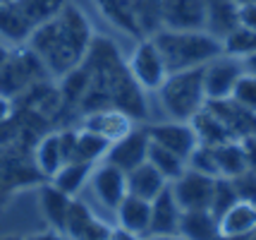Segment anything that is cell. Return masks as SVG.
Returning <instances> with one entry per match:
<instances>
[{"label":"cell","mask_w":256,"mask_h":240,"mask_svg":"<svg viewBox=\"0 0 256 240\" xmlns=\"http://www.w3.org/2000/svg\"><path fill=\"white\" fill-rule=\"evenodd\" d=\"M82 65L89 72V89L79 103V115L100 108H120L134 123L148 118L144 89L134 82L127 63L110 39L100 34L94 36Z\"/></svg>","instance_id":"cell-1"},{"label":"cell","mask_w":256,"mask_h":240,"mask_svg":"<svg viewBox=\"0 0 256 240\" xmlns=\"http://www.w3.org/2000/svg\"><path fill=\"white\" fill-rule=\"evenodd\" d=\"M94 36L96 32L89 17L77 5L67 3L56 20L34 29L26 46L38 56L50 77H62L82 65Z\"/></svg>","instance_id":"cell-2"},{"label":"cell","mask_w":256,"mask_h":240,"mask_svg":"<svg viewBox=\"0 0 256 240\" xmlns=\"http://www.w3.org/2000/svg\"><path fill=\"white\" fill-rule=\"evenodd\" d=\"M156 44L158 53L166 63L168 75L182 72L192 68H204L208 60L223 53L220 39L208 34L206 29L201 32H175V29H160L151 36Z\"/></svg>","instance_id":"cell-3"},{"label":"cell","mask_w":256,"mask_h":240,"mask_svg":"<svg viewBox=\"0 0 256 240\" xmlns=\"http://www.w3.org/2000/svg\"><path fill=\"white\" fill-rule=\"evenodd\" d=\"M158 101L170 120L190 123L206 106L204 94V68H192L182 72H170L158 87Z\"/></svg>","instance_id":"cell-4"},{"label":"cell","mask_w":256,"mask_h":240,"mask_svg":"<svg viewBox=\"0 0 256 240\" xmlns=\"http://www.w3.org/2000/svg\"><path fill=\"white\" fill-rule=\"evenodd\" d=\"M48 77L50 75L44 68V63L38 60V56L26 44H22L14 51H10L8 60L0 65V96L10 101L20 99L32 87H36L38 82H46Z\"/></svg>","instance_id":"cell-5"},{"label":"cell","mask_w":256,"mask_h":240,"mask_svg":"<svg viewBox=\"0 0 256 240\" xmlns=\"http://www.w3.org/2000/svg\"><path fill=\"white\" fill-rule=\"evenodd\" d=\"M0 183L10 187L12 192L36 183H46L34 163V151L26 144L17 139L0 144Z\"/></svg>","instance_id":"cell-6"},{"label":"cell","mask_w":256,"mask_h":240,"mask_svg":"<svg viewBox=\"0 0 256 240\" xmlns=\"http://www.w3.org/2000/svg\"><path fill=\"white\" fill-rule=\"evenodd\" d=\"M127 70L134 77V82L144 89V92H158V87L166 82L168 70L166 63L158 53L154 39H139L136 48L127 60Z\"/></svg>","instance_id":"cell-7"},{"label":"cell","mask_w":256,"mask_h":240,"mask_svg":"<svg viewBox=\"0 0 256 240\" xmlns=\"http://www.w3.org/2000/svg\"><path fill=\"white\" fill-rule=\"evenodd\" d=\"M244 65L240 58L225 56L220 53L218 58L208 60L204 65V94L206 101H218V99H230L237 80L242 77Z\"/></svg>","instance_id":"cell-8"},{"label":"cell","mask_w":256,"mask_h":240,"mask_svg":"<svg viewBox=\"0 0 256 240\" xmlns=\"http://www.w3.org/2000/svg\"><path fill=\"white\" fill-rule=\"evenodd\" d=\"M216 178L204 175L194 168H184V173L170 183V190L175 194L182 211L187 209H208L211 206V194Z\"/></svg>","instance_id":"cell-9"},{"label":"cell","mask_w":256,"mask_h":240,"mask_svg":"<svg viewBox=\"0 0 256 240\" xmlns=\"http://www.w3.org/2000/svg\"><path fill=\"white\" fill-rule=\"evenodd\" d=\"M148 137L154 144L163 149H170L172 154H178L182 161H190L194 149L199 147V139L192 123H182V120H168V123H156L148 125Z\"/></svg>","instance_id":"cell-10"},{"label":"cell","mask_w":256,"mask_h":240,"mask_svg":"<svg viewBox=\"0 0 256 240\" xmlns=\"http://www.w3.org/2000/svg\"><path fill=\"white\" fill-rule=\"evenodd\" d=\"M148 144H151L148 130L134 125L124 137H120L118 142L110 144L108 154H106V163H112V166H118L120 171L130 173L132 168L142 166L146 161V156H148Z\"/></svg>","instance_id":"cell-11"},{"label":"cell","mask_w":256,"mask_h":240,"mask_svg":"<svg viewBox=\"0 0 256 240\" xmlns=\"http://www.w3.org/2000/svg\"><path fill=\"white\" fill-rule=\"evenodd\" d=\"M91 190L98 197V202L106 209L115 211L118 204L127 197V173L120 171L118 166L112 163H100V166H94V173L89 178Z\"/></svg>","instance_id":"cell-12"},{"label":"cell","mask_w":256,"mask_h":240,"mask_svg":"<svg viewBox=\"0 0 256 240\" xmlns=\"http://www.w3.org/2000/svg\"><path fill=\"white\" fill-rule=\"evenodd\" d=\"M163 29H206V0H163Z\"/></svg>","instance_id":"cell-13"},{"label":"cell","mask_w":256,"mask_h":240,"mask_svg":"<svg viewBox=\"0 0 256 240\" xmlns=\"http://www.w3.org/2000/svg\"><path fill=\"white\" fill-rule=\"evenodd\" d=\"M206 108L211 111L230 132L232 139H244L256 135V113L246 111L240 103H234L232 99H218V101H206Z\"/></svg>","instance_id":"cell-14"},{"label":"cell","mask_w":256,"mask_h":240,"mask_svg":"<svg viewBox=\"0 0 256 240\" xmlns=\"http://www.w3.org/2000/svg\"><path fill=\"white\" fill-rule=\"evenodd\" d=\"M132 127L134 120L120 108H100V111H91V113L82 115V130L96 132V135L108 139L110 144L124 137Z\"/></svg>","instance_id":"cell-15"},{"label":"cell","mask_w":256,"mask_h":240,"mask_svg":"<svg viewBox=\"0 0 256 240\" xmlns=\"http://www.w3.org/2000/svg\"><path fill=\"white\" fill-rule=\"evenodd\" d=\"M180 209L175 194L170 190V183L163 192L151 199V223H148V233L146 235H170V233H178V223H180Z\"/></svg>","instance_id":"cell-16"},{"label":"cell","mask_w":256,"mask_h":240,"mask_svg":"<svg viewBox=\"0 0 256 240\" xmlns=\"http://www.w3.org/2000/svg\"><path fill=\"white\" fill-rule=\"evenodd\" d=\"M115 214H118V228L134 233L139 238H146L148 223H151V202L148 199L127 194L122 202L118 204Z\"/></svg>","instance_id":"cell-17"},{"label":"cell","mask_w":256,"mask_h":240,"mask_svg":"<svg viewBox=\"0 0 256 240\" xmlns=\"http://www.w3.org/2000/svg\"><path fill=\"white\" fill-rule=\"evenodd\" d=\"M178 233L187 240H216L220 235V226L211 209H187L180 214Z\"/></svg>","instance_id":"cell-18"},{"label":"cell","mask_w":256,"mask_h":240,"mask_svg":"<svg viewBox=\"0 0 256 240\" xmlns=\"http://www.w3.org/2000/svg\"><path fill=\"white\" fill-rule=\"evenodd\" d=\"M240 3L237 0H206V32L216 39H225L240 27Z\"/></svg>","instance_id":"cell-19"},{"label":"cell","mask_w":256,"mask_h":240,"mask_svg":"<svg viewBox=\"0 0 256 240\" xmlns=\"http://www.w3.org/2000/svg\"><path fill=\"white\" fill-rule=\"evenodd\" d=\"M166 187H168V180L148 161H144L142 166H136V168H132L127 173V194H134V197H142V199L151 202Z\"/></svg>","instance_id":"cell-20"},{"label":"cell","mask_w":256,"mask_h":240,"mask_svg":"<svg viewBox=\"0 0 256 240\" xmlns=\"http://www.w3.org/2000/svg\"><path fill=\"white\" fill-rule=\"evenodd\" d=\"M218 226H220V235H228V238H242L246 233H252L256 228V204L244 199L234 202L218 218Z\"/></svg>","instance_id":"cell-21"},{"label":"cell","mask_w":256,"mask_h":240,"mask_svg":"<svg viewBox=\"0 0 256 240\" xmlns=\"http://www.w3.org/2000/svg\"><path fill=\"white\" fill-rule=\"evenodd\" d=\"M32 151H34V163H36L38 173L44 175V180H50V178L62 168V163H65L62 151H60V139H58L56 130L41 135L38 142L34 144Z\"/></svg>","instance_id":"cell-22"},{"label":"cell","mask_w":256,"mask_h":240,"mask_svg":"<svg viewBox=\"0 0 256 240\" xmlns=\"http://www.w3.org/2000/svg\"><path fill=\"white\" fill-rule=\"evenodd\" d=\"M38 197H41V211H44L48 226L56 230H62L65 233V218H67V209H70V202L74 197L65 194L62 190H58L50 180L41 183V190H38Z\"/></svg>","instance_id":"cell-23"},{"label":"cell","mask_w":256,"mask_h":240,"mask_svg":"<svg viewBox=\"0 0 256 240\" xmlns=\"http://www.w3.org/2000/svg\"><path fill=\"white\" fill-rule=\"evenodd\" d=\"M34 32V24L22 15V10L17 8V3H5L0 5V36L8 39L12 44L22 46L29 41V36Z\"/></svg>","instance_id":"cell-24"},{"label":"cell","mask_w":256,"mask_h":240,"mask_svg":"<svg viewBox=\"0 0 256 240\" xmlns=\"http://www.w3.org/2000/svg\"><path fill=\"white\" fill-rule=\"evenodd\" d=\"M94 166L96 163H89V161H67L62 163V168L50 178V183L56 185L58 190H62L70 197H77L82 192V187L89 183L91 173H94Z\"/></svg>","instance_id":"cell-25"},{"label":"cell","mask_w":256,"mask_h":240,"mask_svg":"<svg viewBox=\"0 0 256 240\" xmlns=\"http://www.w3.org/2000/svg\"><path fill=\"white\" fill-rule=\"evenodd\" d=\"M98 12L108 20V22L120 29L122 34L134 36L136 41L142 39L139 36V29H136V22H134V10H132V0H94Z\"/></svg>","instance_id":"cell-26"},{"label":"cell","mask_w":256,"mask_h":240,"mask_svg":"<svg viewBox=\"0 0 256 240\" xmlns=\"http://www.w3.org/2000/svg\"><path fill=\"white\" fill-rule=\"evenodd\" d=\"M190 123H192V127H194V132H196L199 147H218V144H225V142L232 139L230 132H228V127H225L206 106L192 118Z\"/></svg>","instance_id":"cell-27"},{"label":"cell","mask_w":256,"mask_h":240,"mask_svg":"<svg viewBox=\"0 0 256 240\" xmlns=\"http://www.w3.org/2000/svg\"><path fill=\"white\" fill-rule=\"evenodd\" d=\"M211 149L216 166H218V178H234V175H240V173H244L249 168L244 159V149L237 139H230V142Z\"/></svg>","instance_id":"cell-28"},{"label":"cell","mask_w":256,"mask_h":240,"mask_svg":"<svg viewBox=\"0 0 256 240\" xmlns=\"http://www.w3.org/2000/svg\"><path fill=\"white\" fill-rule=\"evenodd\" d=\"M132 10L142 39H151L163 29V0H132Z\"/></svg>","instance_id":"cell-29"},{"label":"cell","mask_w":256,"mask_h":240,"mask_svg":"<svg viewBox=\"0 0 256 240\" xmlns=\"http://www.w3.org/2000/svg\"><path fill=\"white\" fill-rule=\"evenodd\" d=\"M14 3L22 10L24 17L34 24V29L50 22V20H56L60 10L67 5V0H14Z\"/></svg>","instance_id":"cell-30"},{"label":"cell","mask_w":256,"mask_h":240,"mask_svg":"<svg viewBox=\"0 0 256 240\" xmlns=\"http://www.w3.org/2000/svg\"><path fill=\"white\" fill-rule=\"evenodd\" d=\"M146 161H148L154 168L160 171V175L166 178L168 183H172L175 178H180V175L184 173V168H187V161H182L178 154H172L170 149L158 147L154 142L148 144V156H146Z\"/></svg>","instance_id":"cell-31"},{"label":"cell","mask_w":256,"mask_h":240,"mask_svg":"<svg viewBox=\"0 0 256 240\" xmlns=\"http://www.w3.org/2000/svg\"><path fill=\"white\" fill-rule=\"evenodd\" d=\"M110 149V142L106 137H100L96 132H89V130H82L79 127L77 135V151H74V159L77 161H89V163H98L100 159H106ZM72 159V161H74Z\"/></svg>","instance_id":"cell-32"},{"label":"cell","mask_w":256,"mask_h":240,"mask_svg":"<svg viewBox=\"0 0 256 240\" xmlns=\"http://www.w3.org/2000/svg\"><path fill=\"white\" fill-rule=\"evenodd\" d=\"M220 44H223L225 56H232V58L244 60L246 56L256 53V32L244 29V27H237V29H232L225 39H220Z\"/></svg>","instance_id":"cell-33"},{"label":"cell","mask_w":256,"mask_h":240,"mask_svg":"<svg viewBox=\"0 0 256 240\" xmlns=\"http://www.w3.org/2000/svg\"><path fill=\"white\" fill-rule=\"evenodd\" d=\"M240 202V194L234 190V185L230 178H216V185H213V194H211V214L216 218H220L234 204Z\"/></svg>","instance_id":"cell-34"},{"label":"cell","mask_w":256,"mask_h":240,"mask_svg":"<svg viewBox=\"0 0 256 240\" xmlns=\"http://www.w3.org/2000/svg\"><path fill=\"white\" fill-rule=\"evenodd\" d=\"M94 218H96V216L91 214V209L84 204V202L72 199V202H70V209H67V218H65V233L72 240L79 238V235L86 230V226H89Z\"/></svg>","instance_id":"cell-35"},{"label":"cell","mask_w":256,"mask_h":240,"mask_svg":"<svg viewBox=\"0 0 256 240\" xmlns=\"http://www.w3.org/2000/svg\"><path fill=\"white\" fill-rule=\"evenodd\" d=\"M230 99H232L234 103H240L242 108L256 113V75L242 72V77L237 80L232 94H230Z\"/></svg>","instance_id":"cell-36"},{"label":"cell","mask_w":256,"mask_h":240,"mask_svg":"<svg viewBox=\"0 0 256 240\" xmlns=\"http://www.w3.org/2000/svg\"><path fill=\"white\" fill-rule=\"evenodd\" d=\"M187 168H194V171L204 173V175H211V178H218V166H216V159H213V149L211 147H196L194 154L187 161Z\"/></svg>","instance_id":"cell-37"},{"label":"cell","mask_w":256,"mask_h":240,"mask_svg":"<svg viewBox=\"0 0 256 240\" xmlns=\"http://www.w3.org/2000/svg\"><path fill=\"white\" fill-rule=\"evenodd\" d=\"M234 185V190L240 194V199H244V202H254L256 204V171L252 168H246L244 173H240V175H234L230 178Z\"/></svg>","instance_id":"cell-38"},{"label":"cell","mask_w":256,"mask_h":240,"mask_svg":"<svg viewBox=\"0 0 256 240\" xmlns=\"http://www.w3.org/2000/svg\"><path fill=\"white\" fill-rule=\"evenodd\" d=\"M112 238V228L108 226V223H103V221H98V218H94L89 226H86V230L79 235V238L74 240H110Z\"/></svg>","instance_id":"cell-39"},{"label":"cell","mask_w":256,"mask_h":240,"mask_svg":"<svg viewBox=\"0 0 256 240\" xmlns=\"http://www.w3.org/2000/svg\"><path fill=\"white\" fill-rule=\"evenodd\" d=\"M237 17H240V27L256 32V0L240 3V15H237Z\"/></svg>","instance_id":"cell-40"},{"label":"cell","mask_w":256,"mask_h":240,"mask_svg":"<svg viewBox=\"0 0 256 240\" xmlns=\"http://www.w3.org/2000/svg\"><path fill=\"white\" fill-rule=\"evenodd\" d=\"M24 240H65V235H62V230H44V233H34V235H29V238Z\"/></svg>","instance_id":"cell-41"},{"label":"cell","mask_w":256,"mask_h":240,"mask_svg":"<svg viewBox=\"0 0 256 240\" xmlns=\"http://www.w3.org/2000/svg\"><path fill=\"white\" fill-rule=\"evenodd\" d=\"M10 118H12V101L5 99V96H0V123H5Z\"/></svg>","instance_id":"cell-42"},{"label":"cell","mask_w":256,"mask_h":240,"mask_svg":"<svg viewBox=\"0 0 256 240\" xmlns=\"http://www.w3.org/2000/svg\"><path fill=\"white\" fill-rule=\"evenodd\" d=\"M110 240H144V238H139V235H134V233H127V230H122V228H115Z\"/></svg>","instance_id":"cell-43"},{"label":"cell","mask_w":256,"mask_h":240,"mask_svg":"<svg viewBox=\"0 0 256 240\" xmlns=\"http://www.w3.org/2000/svg\"><path fill=\"white\" fill-rule=\"evenodd\" d=\"M242 65H244V72H252V75H256V53L246 56L244 60H242Z\"/></svg>","instance_id":"cell-44"},{"label":"cell","mask_w":256,"mask_h":240,"mask_svg":"<svg viewBox=\"0 0 256 240\" xmlns=\"http://www.w3.org/2000/svg\"><path fill=\"white\" fill-rule=\"evenodd\" d=\"M10 197H12V190L0 183V209H5V204L10 202Z\"/></svg>","instance_id":"cell-45"},{"label":"cell","mask_w":256,"mask_h":240,"mask_svg":"<svg viewBox=\"0 0 256 240\" xmlns=\"http://www.w3.org/2000/svg\"><path fill=\"white\" fill-rule=\"evenodd\" d=\"M144 240H187V238H182L180 233H170V235H146Z\"/></svg>","instance_id":"cell-46"},{"label":"cell","mask_w":256,"mask_h":240,"mask_svg":"<svg viewBox=\"0 0 256 240\" xmlns=\"http://www.w3.org/2000/svg\"><path fill=\"white\" fill-rule=\"evenodd\" d=\"M8 56H10V48H8V46H2V44H0V65H2V63L8 60Z\"/></svg>","instance_id":"cell-47"},{"label":"cell","mask_w":256,"mask_h":240,"mask_svg":"<svg viewBox=\"0 0 256 240\" xmlns=\"http://www.w3.org/2000/svg\"><path fill=\"white\" fill-rule=\"evenodd\" d=\"M240 240H256V228L252 230V233H246V235H242Z\"/></svg>","instance_id":"cell-48"},{"label":"cell","mask_w":256,"mask_h":240,"mask_svg":"<svg viewBox=\"0 0 256 240\" xmlns=\"http://www.w3.org/2000/svg\"><path fill=\"white\" fill-rule=\"evenodd\" d=\"M0 240H24V238H20V235H2Z\"/></svg>","instance_id":"cell-49"},{"label":"cell","mask_w":256,"mask_h":240,"mask_svg":"<svg viewBox=\"0 0 256 240\" xmlns=\"http://www.w3.org/2000/svg\"><path fill=\"white\" fill-rule=\"evenodd\" d=\"M5 3H12V0H0V5H5Z\"/></svg>","instance_id":"cell-50"}]
</instances>
